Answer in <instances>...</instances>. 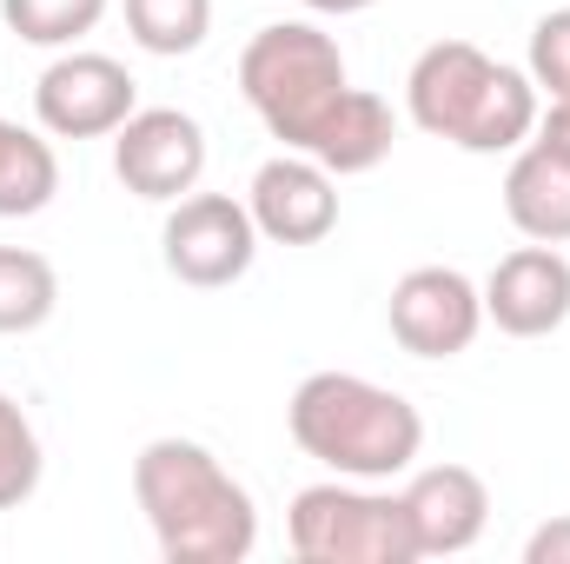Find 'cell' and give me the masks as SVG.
I'll use <instances>...</instances> for the list:
<instances>
[{
	"label": "cell",
	"instance_id": "cell-1",
	"mask_svg": "<svg viewBox=\"0 0 570 564\" xmlns=\"http://www.w3.org/2000/svg\"><path fill=\"white\" fill-rule=\"evenodd\" d=\"M134 498L166 564H246L259 545L253 492L199 438H146L134 458Z\"/></svg>",
	"mask_w": 570,
	"mask_h": 564
},
{
	"label": "cell",
	"instance_id": "cell-2",
	"mask_svg": "<svg viewBox=\"0 0 570 564\" xmlns=\"http://www.w3.org/2000/svg\"><path fill=\"white\" fill-rule=\"evenodd\" d=\"M285 431L305 458H318L332 478H405L425 451V419L405 392L358 379V372H312L298 379L292 406H285Z\"/></svg>",
	"mask_w": 570,
	"mask_h": 564
},
{
	"label": "cell",
	"instance_id": "cell-3",
	"mask_svg": "<svg viewBox=\"0 0 570 564\" xmlns=\"http://www.w3.org/2000/svg\"><path fill=\"white\" fill-rule=\"evenodd\" d=\"M405 114L431 140L458 153H518L538 134V87L531 74L491 60L471 40H431L405 74Z\"/></svg>",
	"mask_w": 570,
	"mask_h": 564
},
{
	"label": "cell",
	"instance_id": "cell-4",
	"mask_svg": "<svg viewBox=\"0 0 570 564\" xmlns=\"http://www.w3.org/2000/svg\"><path fill=\"white\" fill-rule=\"evenodd\" d=\"M345 87H352L345 54H338V40L318 20H273L239 54V94H246V107L292 153L312 146V134L345 100Z\"/></svg>",
	"mask_w": 570,
	"mask_h": 564
},
{
	"label": "cell",
	"instance_id": "cell-5",
	"mask_svg": "<svg viewBox=\"0 0 570 564\" xmlns=\"http://www.w3.org/2000/svg\"><path fill=\"white\" fill-rule=\"evenodd\" d=\"M285 538H292V558L305 564H419L405 498L365 478L305 485L285 512Z\"/></svg>",
	"mask_w": 570,
	"mask_h": 564
},
{
	"label": "cell",
	"instance_id": "cell-6",
	"mask_svg": "<svg viewBox=\"0 0 570 564\" xmlns=\"http://www.w3.org/2000/svg\"><path fill=\"white\" fill-rule=\"evenodd\" d=\"M159 260L166 273L193 292H219V285H239L259 260V226L246 213V200L233 193H186L173 200L166 226H159Z\"/></svg>",
	"mask_w": 570,
	"mask_h": 564
},
{
	"label": "cell",
	"instance_id": "cell-7",
	"mask_svg": "<svg viewBox=\"0 0 570 564\" xmlns=\"http://www.w3.org/2000/svg\"><path fill=\"white\" fill-rule=\"evenodd\" d=\"M134 107L140 87L114 54L60 47V60H47V74L33 80V120L53 140H114Z\"/></svg>",
	"mask_w": 570,
	"mask_h": 564
},
{
	"label": "cell",
	"instance_id": "cell-8",
	"mask_svg": "<svg viewBox=\"0 0 570 564\" xmlns=\"http://www.w3.org/2000/svg\"><path fill=\"white\" fill-rule=\"evenodd\" d=\"M385 325L412 359H458L484 332V285L458 266H412L385 299Z\"/></svg>",
	"mask_w": 570,
	"mask_h": 564
},
{
	"label": "cell",
	"instance_id": "cell-9",
	"mask_svg": "<svg viewBox=\"0 0 570 564\" xmlns=\"http://www.w3.org/2000/svg\"><path fill=\"white\" fill-rule=\"evenodd\" d=\"M114 179L153 206L186 200L206 179V127L179 107H134L114 134Z\"/></svg>",
	"mask_w": 570,
	"mask_h": 564
},
{
	"label": "cell",
	"instance_id": "cell-10",
	"mask_svg": "<svg viewBox=\"0 0 570 564\" xmlns=\"http://www.w3.org/2000/svg\"><path fill=\"white\" fill-rule=\"evenodd\" d=\"M246 213L259 226L266 246H318L338 226V173H325L312 153H273L253 186H246Z\"/></svg>",
	"mask_w": 570,
	"mask_h": 564
},
{
	"label": "cell",
	"instance_id": "cell-11",
	"mask_svg": "<svg viewBox=\"0 0 570 564\" xmlns=\"http://www.w3.org/2000/svg\"><path fill=\"white\" fill-rule=\"evenodd\" d=\"M484 319L511 339H551L570 319V260L544 240L504 253L484 280Z\"/></svg>",
	"mask_w": 570,
	"mask_h": 564
},
{
	"label": "cell",
	"instance_id": "cell-12",
	"mask_svg": "<svg viewBox=\"0 0 570 564\" xmlns=\"http://www.w3.org/2000/svg\"><path fill=\"white\" fill-rule=\"evenodd\" d=\"M399 498H405L419 558H458L491 525V485L471 465H425V471H412V485Z\"/></svg>",
	"mask_w": 570,
	"mask_h": 564
},
{
	"label": "cell",
	"instance_id": "cell-13",
	"mask_svg": "<svg viewBox=\"0 0 570 564\" xmlns=\"http://www.w3.org/2000/svg\"><path fill=\"white\" fill-rule=\"evenodd\" d=\"M504 213L524 240L544 246H570V159H558L551 146L524 140L511 173H504Z\"/></svg>",
	"mask_w": 570,
	"mask_h": 564
},
{
	"label": "cell",
	"instance_id": "cell-14",
	"mask_svg": "<svg viewBox=\"0 0 570 564\" xmlns=\"http://www.w3.org/2000/svg\"><path fill=\"white\" fill-rule=\"evenodd\" d=\"M392 140H399L392 107H385L379 94H365V87H345V100L332 107V120L312 134V146H305V153H312L325 173L352 179V173L385 166V159H392Z\"/></svg>",
	"mask_w": 570,
	"mask_h": 564
},
{
	"label": "cell",
	"instance_id": "cell-15",
	"mask_svg": "<svg viewBox=\"0 0 570 564\" xmlns=\"http://www.w3.org/2000/svg\"><path fill=\"white\" fill-rule=\"evenodd\" d=\"M60 193V159H53V140L13 127L0 114V220H33L47 213Z\"/></svg>",
	"mask_w": 570,
	"mask_h": 564
},
{
	"label": "cell",
	"instance_id": "cell-16",
	"mask_svg": "<svg viewBox=\"0 0 570 564\" xmlns=\"http://www.w3.org/2000/svg\"><path fill=\"white\" fill-rule=\"evenodd\" d=\"M60 305V273L33 246H0V339H27L53 319Z\"/></svg>",
	"mask_w": 570,
	"mask_h": 564
},
{
	"label": "cell",
	"instance_id": "cell-17",
	"mask_svg": "<svg viewBox=\"0 0 570 564\" xmlns=\"http://www.w3.org/2000/svg\"><path fill=\"white\" fill-rule=\"evenodd\" d=\"M127 33L140 54H159V60L199 54L213 33V0H127Z\"/></svg>",
	"mask_w": 570,
	"mask_h": 564
},
{
	"label": "cell",
	"instance_id": "cell-18",
	"mask_svg": "<svg viewBox=\"0 0 570 564\" xmlns=\"http://www.w3.org/2000/svg\"><path fill=\"white\" fill-rule=\"evenodd\" d=\"M114 0H0V20L27 40V47H73L80 33H94L107 20Z\"/></svg>",
	"mask_w": 570,
	"mask_h": 564
},
{
	"label": "cell",
	"instance_id": "cell-19",
	"mask_svg": "<svg viewBox=\"0 0 570 564\" xmlns=\"http://www.w3.org/2000/svg\"><path fill=\"white\" fill-rule=\"evenodd\" d=\"M40 471H47L40 431H33V419L20 412V399L0 392V512H20V505L40 492Z\"/></svg>",
	"mask_w": 570,
	"mask_h": 564
},
{
	"label": "cell",
	"instance_id": "cell-20",
	"mask_svg": "<svg viewBox=\"0 0 570 564\" xmlns=\"http://www.w3.org/2000/svg\"><path fill=\"white\" fill-rule=\"evenodd\" d=\"M531 87L551 94V100H570V7H551L538 27H531V60H524Z\"/></svg>",
	"mask_w": 570,
	"mask_h": 564
},
{
	"label": "cell",
	"instance_id": "cell-21",
	"mask_svg": "<svg viewBox=\"0 0 570 564\" xmlns=\"http://www.w3.org/2000/svg\"><path fill=\"white\" fill-rule=\"evenodd\" d=\"M524 564H570V512L524 538Z\"/></svg>",
	"mask_w": 570,
	"mask_h": 564
},
{
	"label": "cell",
	"instance_id": "cell-22",
	"mask_svg": "<svg viewBox=\"0 0 570 564\" xmlns=\"http://www.w3.org/2000/svg\"><path fill=\"white\" fill-rule=\"evenodd\" d=\"M538 146H551L558 159H570V100H551V114H538Z\"/></svg>",
	"mask_w": 570,
	"mask_h": 564
},
{
	"label": "cell",
	"instance_id": "cell-23",
	"mask_svg": "<svg viewBox=\"0 0 570 564\" xmlns=\"http://www.w3.org/2000/svg\"><path fill=\"white\" fill-rule=\"evenodd\" d=\"M312 13H332V20H345V13H365V7H379V0H305Z\"/></svg>",
	"mask_w": 570,
	"mask_h": 564
}]
</instances>
